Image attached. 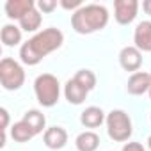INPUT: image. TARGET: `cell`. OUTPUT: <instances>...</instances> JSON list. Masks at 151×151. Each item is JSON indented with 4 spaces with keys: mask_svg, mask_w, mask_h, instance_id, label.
Masks as SVG:
<instances>
[{
    "mask_svg": "<svg viewBox=\"0 0 151 151\" xmlns=\"http://www.w3.org/2000/svg\"><path fill=\"white\" fill-rule=\"evenodd\" d=\"M64 43L62 30L55 27L43 29L41 32L34 34L29 41H25L20 46V60L25 66H37L46 55L59 50Z\"/></svg>",
    "mask_w": 151,
    "mask_h": 151,
    "instance_id": "6da1fadb",
    "label": "cell"
},
{
    "mask_svg": "<svg viewBox=\"0 0 151 151\" xmlns=\"http://www.w3.org/2000/svg\"><path fill=\"white\" fill-rule=\"evenodd\" d=\"M109 18H110V14H109L105 6L86 4L78 11H75L71 14V29L80 36L94 34V32L103 30L107 27Z\"/></svg>",
    "mask_w": 151,
    "mask_h": 151,
    "instance_id": "7a4b0ae2",
    "label": "cell"
},
{
    "mask_svg": "<svg viewBox=\"0 0 151 151\" xmlns=\"http://www.w3.org/2000/svg\"><path fill=\"white\" fill-rule=\"evenodd\" d=\"M34 94L41 107H55L60 100V82L52 73H41L34 80Z\"/></svg>",
    "mask_w": 151,
    "mask_h": 151,
    "instance_id": "3957f363",
    "label": "cell"
},
{
    "mask_svg": "<svg viewBox=\"0 0 151 151\" xmlns=\"http://www.w3.org/2000/svg\"><path fill=\"white\" fill-rule=\"evenodd\" d=\"M105 124H107V133L114 142H126V140H130V137L133 133L132 117L121 109L110 110L107 114Z\"/></svg>",
    "mask_w": 151,
    "mask_h": 151,
    "instance_id": "277c9868",
    "label": "cell"
},
{
    "mask_svg": "<svg viewBox=\"0 0 151 151\" xmlns=\"http://www.w3.org/2000/svg\"><path fill=\"white\" fill-rule=\"evenodd\" d=\"M0 84L6 91H18L25 84V69L23 66L11 59L4 57L0 60Z\"/></svg>",
    "mask_w": 151,
    "mask_h": 151,
    "instance_id": "5b68a950",
    "label": "cell"
},
{
    "mask_svg": "<svg viewBox=\"0 0 151 151\" xmlns=\"http://www.w3.org/2000/svg\"><path fill=\"white\" fill-rule=\"evenodd\" d=\"M140 4L137 0H116L114 2V18L119 25H130L137 18Z\"/></svg>",
    "mask_w": 151,
    "mask_h": 151,
    "instance_id": "8992f818",
    "label": "cell"
},
{
    "mask_svg": "<svg viewBox=\"0 0 151 151\" xmlns=\"http://www.w3.org/2000/svg\"><path fill=\"white\" fill-rule=\"evenodd\" d=\"M119 64L124 71H132L137 73L142 66V52L139 48H135V45L124 46L119 52Z\"/></svg>",
    "mask_w": 151,
    "mask_h": 151,
    "instance_id": "52a82bcc",
    "label": "cell"
},
{
    "mask_svg": "<svg viewBox=\"0 0 151 151\" xmlns=\"http://www.w3.org/2000/svg\"><path fill=\"white\" fill-rule=\"evenodd\" d=\"M149 87H151V75L146 71L132 73L126 82V91L132 96H142L144 93H149Z\"/></svg>",
    "mask_w": 151,
    "mask_h": 151,
    "instance_id": "ba28073f",
    "label": "cell"
},
{
    "mask_svg": "<svg viewBox=\"0 0 151 151\" xmlns=\"http://www.w3.org/2000/svg\"><path fill=\"white\" fill-rule=\"evenodd\" d=\"M43 144L48 149H53V151L62 149L68 144V132L62 126H50L43 133Z\"/></svg>",
    "mask_w": 151,
    "mask_h": 151,
    "instance_id": "9c48e42d",
    "label": "cell"
},
{
    "mask_svg": "<svg viewBox=\"0 0 151 151\" xmlns=\"http://www.w3.org/2000/svg\"><path fill=\"white\" fill-rule=\"evenodd\" d=\"M133 43H135V48H139L140 52H151V22L149 20L137 23L133 30Z\"/></svg>",
    "mask_w": 151,
    "mask_h": 151,
    "instance_id": "30bf717a",
    "label": "cell"
},
{
    "mask_svg": "<svg viewBox=\"0 0 151 151\" xmlns=\"http://www.w3.org/2000/svg\"><path fill=\"white\" fill-rule=\"evenodd\" d=\"M34 7H36V4L32 2V0H7L6 6H4L7 18L18 20V22H20L27 13H30Z\"/></svg>",
    "mask_w": 151,
    "mask_h": 151,
    "instance_id": "8fae6325",
    "label": "cell"
},
{
    "mask_svg": "<svg viewBox=\"0 0 151 151\" xmlns=\"http://www.w3.org/2000/svg\"><path fill=\"white\" fill-rule=\"evenodd\" d=\"M89 91L86 87H82L75 78H69L64 86V98L68 100L69 105H82L87 98Z\"/></svg>",
    "mask_w": 151,
    "mask_h": 151,
    "instance_id": "7c38bea8",
    "label": "cell"
},
{
    "mask_svg": "<svg viewBox=\"0 0 151 151\" xmlns=\"http://www.w3.org/2000/svg\"><path fill=\"white\" fill-rule=\"evenodd\" d=\"M105 119H107V116H105V112L100 109V107H87L86 110H82V114H80V123H82V126H86V128H98V126H101L103 123H105Z\"/></svg>",
    "mask_w": 151,
    "mask_h": 151,
    "instance_id": "4fadbf2b",
    "label": "cell"
},
{
    "mask_svg": "<svg viewBox=\"0 0 151 151\" xmlns=\"http://www.w3.org/2000/svg\"><path fill=\"white\" fill-rule=\"evenodd\" d=\"M22 121L29 124V128L32 130L34 135H39V133L46 132V117H45V114H43L41 110H37V109H29V110L23 114Z\"/></svg>",
    "mask_w": 151,
    "mask_h": 151,
    "instance_id": "5bb4252c",
    "label": "cell"
},
{
    "mask_svg": "<svg viewBox=\"0 0 151 151\" xmlns=\"http://www.w3.org/2000/svg\"><path fill=\"white\" fill-rule=\"evenodd\" d=\"M75 147H77V151H96L100 147V135L93 130H86L77 135Z\"/></svg>",
    "mask_w": 151,
    "mask_h": 151,
    "instance_id": "9a60e30c",
    "label": "cell"
},
{
    "mask_svg": "<svg viewBox=\"0 0 151 151\" xmlns=\"http://www.w3.org/2000/svg\"><path fill=\"white\" fill-rule=\"evenodd\" d=\"M0 39H2L4 46H18L22 43V29L13 25V23H7L2 27V32H0ZM23 45V43H22Z\"/></svg>",
    "mask_w": 151,
    "mask_h": 151,
    "instance_id": "2e32d148",
    "label": "cell"
},
{
    "mask_svg": "<svg viewBox=\"0 0 151 151\" xmlns=\"http://www.w3.org/2000/svg\"><path fill=\"white\" fill-rule=\"evenodd\" d=\"M20 29L22 30H25V32H36L37 34V30H39V27H41V23H43V14L37 11V7H34L30 13H27L20 22Z\"/></svg>",
    "mask_w": 151,
    "mask_h": 151,
    "instance_id": "e0dca14e",
    "label": "cell"
},
{
    "mask_svg": "<svg viewBox=\"0 0 151 151\" xmlns=\"http://www.w3.org/2000/svg\"><path fill=\"white\" fill-rule=\"evenodd\" d=\"M11 137H13V140H14V142L23 144V142H29V140H30L32 137H36V135L32 133V130L29 128V124H27V123L18 121V123H14V124L11 126Z\"/></svg>",
    "mask_w": 151,
    "mask_h": 151,
    "instance_id": "ac0fdd59",
    "label": "cell"
},
{
    "mask_svg": "<svg viewBox=\"0 0 151 151\" xmlns=\"http://www.w3.org/2000/svg\"><path fill=\"white\" fill-rule=\"evenodd\" d=\"M73 78L77 80L82 87H86L87 91H93L96 87V75L91 69H78L77 73H75Z\"/></svg>",
    "mask_w": 151,
    "mask_h": 151,
    "instance_id": "d6986e66",
    "label": "cell"
},
{
    "mask_svg": "<svg viewBox=\"0 0 151 151\" xmlns=\"http://www.w3.org/2000/svg\"><path fill=\"white\" fill-rule=\"evenodd\" d=\"M57 0H39V2L36 4V7H37V11L39 13H43V14H50V13H53L55 9H57Z\"/></svg>",
    "mask_w": 151,
    "mask_h": 151,
    "instance_id": "ffe728a7",
    "label": "cell"
},
{
    "mask_svg": "<svg viewBox=\"0 0 151 151\" xmlns=\"http://www.w3.org/2000/svg\"><path fill=\"white\" fill-rule=\"evenodd\" d=\"M59 6L62 7V9H66V11H78L84 4H82V0H60L59 2Z\"/></svg>",
    "mask_w": 151,
    "mask_h": 151,
    "instance_id": "44dd1931",
    "label": "cell"
},
{
    "mask_svg": "<svg viewBox=\"0 0 151 151\" xmlns=\"http://www.w3.org/2000/svg\"><path fill=\"white\" fill-rule=\"evenodd\" d=\"M0 117H2V124H0V130H2V132H7V128H9V112H7L6 107L0 109Z\"/></svg>",
    "mask_w": 151,
    "mask_h": 151,
    "instance_id": "7402d4cb",
    "label": "cell"
},
{
    "mask_svg": "<svg viewBox=\"0 0 151 151\" xmlns=\"http://www.w3.org/2000/svg\"><path fill=\"white\" fill-rule=\"evenodd\" d=\"M121 151H146L140 142H126Z\"/></svg>",
    "mask_w": 151,
    "mask_h": 151,
    "instance_id": "603a6c76",
    "label": "cell"
},
{
    "mask_svg": "<svg viewBox=\"0 0 151 151\" xmlns=\"http://www.w3.org/2000/svg\"><path fill=\"white\" fill-rule=\"evenodd\" d=\"M142 11L151 16V0H144V2H142Z\"/></svg>",
    "mask_w": 151,
    "mask_h": 151,
    "instance_id": "cb8c5ba5",
    "label": "cell"
},
{
    "mask_svg": "<svg viewBox=\"0 0 151 151\" xmlns=\"http://www.w3.org/2000/svg\"><path fill=\"white\" fill-rule=\"evenodd\" d=\"M147 94H149V100H151V87H149V93H147Z\"/></svg>",
    "mask_w": 151,
    "mask_h": 151,
    "instance_id": "d4e9b609",
    "label": "cell"
},
{
    "mask_svg": "<svg viewBox=\"0 0 151 151\" xmlns=\"http://www.w3.org/2000/svg\"><path fill=\"white\" fill-rule=\"evenodd\" d=\"M149 75H151V71H149Z\"/></svg>",
    "mask_w": 151,
    "mask_h": 151,
    "instance_id": "484cf974",
    "label": "cell"
}]
</instances>
